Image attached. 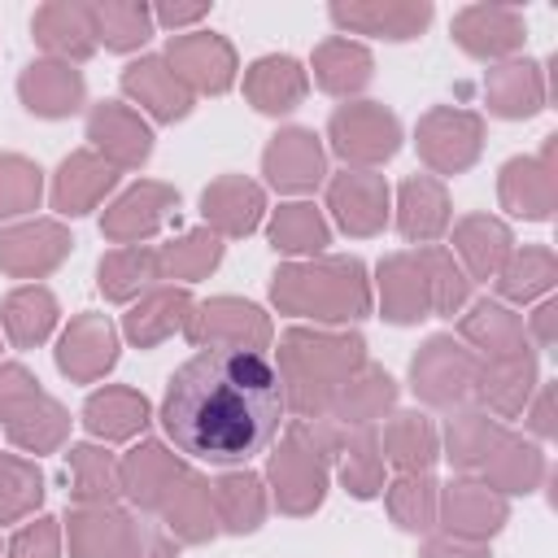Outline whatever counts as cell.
<instances>
[{
	"instance_id": "cell-17",
	"label": "cell",
	"mask_w": 558,
	"mask_h": 558,
	"mask_svg": "<svg viewBox=\"0 0 558 558\" xmlns=\"http://www.w3.org/2000/svg\"><path fill=\"white\" fill-rule=\"evenodd\" d=\"M87 140L92 153H100L118 174L140 170L153 157V126L122 100H100L87 113Z\"/></svg>"
},
{
	"instance_id": "cell-59",
	"label": "cell",
	"mask_w": 558,
	"mask_h": 558,
	"mask_svg": "<svg viewBox=\"0 0 558 558\" xmlns=\"http://www.w3.org/2000/svg\"><path fill=\"white\" fill-rule=\"evenodd\" d=\"M418 558H493L488 554V545H480V541H458V536H432L423 549H418Z\"/></svg>"
},
{
	"instance_id": "cell-23",
	"label": "cell",
	"mask_w": 558,
	"mask_h": 558,
	"mask_svg": "<svg viewBox=\"0 0 558 558\" xmlns=\"http://www.w3.org/2000/svg\"><path fill=\"white\" fill-rule=\"evenodd\" d=\"M17 96L35 118H70L87 100V83L70 61L39 57L17 74Z\"/></svg>"
},
{
	"instance_id": "cell-63",
	"label": "cell",
	"mask_w": 558,
	"mask_h": 558,
	"mask_svg": "<svg viewBox=\"0 0 558 558\" xmlns=\"http://www.w3.org/2000/svg\"><path fill=\"white\" fill-rule=\"evenodd\" d=\"M0 558H4V545H0Z\"/></svg>"
},
{
	"instance_id": "cell-51",
	"label": "cell",
	"mask_w": 558,
	"mask_h": 558,
	"mask_svg": "<svg viewBox=\"0 0 558 558\" xmlns=\"http://www.w3.org/2000/svg\"><path fill=\"white\" fill-rule=\"evenodd\" d=\"M384 501L397 527L405 532H432L436 527V501H440V484L432 480V471H414V475H397L392 484H384Z\"/></svg>"
},
{
	"instance_id": "cell-1",
	"label": "cell",
	"mask_w": 558,
	"mask_h": 558,
	"mask_svg": "<svg viewBox=\"0 0 558 558\" xmlns=\"http://www.w3.org/2000/svg\"><path fill=\"white\" fill-rule=\"evenodd\" d=\"M283 410V384L266 353L201 349L170 375L157 418L179 453L244 466L279 436Z\"/></svg>"
},
{
	"instance_id": "cell-53",
	"label": "cell",
	"mask_w": 558,
	"mask_h": 558,
	"mask_svg": "<svg viewBox=\"0 0 558 558\" xmlns=\"http://www.w3.org/2000/svg\"><path fill=\"white\" fill-rule=\"evenodd\" d=\"M44 501V471L22 453H0V523L35 514Z\"/></svg>"
},
{
	"instance_id": "cell-52",
	"label": "cell",
	"mask_w": 558,
	"mask_h": 558,
	"mask_svg": "<svg viewBox=\"0 0 558 558\" xmlns=\"http://www.w3.org/2000/svg\"><path fill=\"white\" fill-rule=\"evenodd\" d=\"M384 449H379V427H353L344 449H340V484L353 497H379L384 493Z\"/></svg>"
},
{
	"instance_id": "cell-37",
	"label": "cell",
	"mask_w": 558,
	"mask_h": 558,
	"mask_svg": "<svg viewBox=\"0 0 558 558\" xmlns=\"http://www.w3.org/2000/svg\"><path fill=\"white\" fill-rule=\"evenodd\" d=\"M379 449H384V462L397 475L432 471L436 458H440V432H436V423L427 414L401 410V414H388V423L379 432Z\"/></svg>"
},
{
	"instance_id": "cell-44",
	"label": "cell",
	"mask_w": 558,
	"mask_h": 558,
	"mask_svg": "<svg viewBox=\"0 0 558 558\" xmlns=\"http://www.w3.org/2000/svg\"><path fill=\"white\" fill-rule=\"evenodd\" d=\"M266 240L275 253H292V257H318L331 244V227L323 218L318 205L310 201H288L270 214L266 222Z\"/></svg>"
},
{
	"instance_id": "cell-12",
	"label": "cell",
	"mask_w": 558,
	"mask_h": 558,
	"mask_svg": "<svg viewBox=\"0 0 558 558\" xmlns=\"http://www.w3.org/2000/svg\"><path fill=\"white\" fill-rule=\"evenodd\" d=\"M170 218H179V192H174L170 183L140 179V183H131L113 205H105L100 235L113 240L118 248H122V244H144V240H153Z\"/></svg>"
},
{
	"instance_id": "cell-21",
	"label": "cell",
	"mask_w": 558,
	"mask_h": 558,
	"mask_svg": "<svg viewBox=\"0 0 558 558\" xmlns=\"http://www.w3.org/2000/svg\"><path fill=\"white\" fill-rule=\"evenodd\" d=\"M375 288H379V318H388L397 327L432 318V288H427V270L418 262V248L388 253L375 266Z\"/></svg>"
},
{
	"instance_id": "cell-13",
	"label": "cell",
	"mask_w": 558,
	"mask_h": 558,
	"mask_svg": "<svg viewBox=\"0 0 558 558\" xmlns=\"http://www.w3.org/2000/svg\"><path fill=\"white\" fill-rule=\"evenodd\" d=\"M262 174L275 192L305 196L327 179V148L310 126H283L262 153Z\"/></svg>"
},
{
	"instance_id": "cell-45",
	"label": "cell",
	"mask_w": 558,
	"mask_h": 558,
	"mask_svg": "<svg viewBox=\"0 0 558 558\" xmlns=\"http://www.w3.org/2000/svg\"><path fill=\"white\" fill-rule=\"evenodd\" d=\"M161 270H157V248L148 244H122L109 248L96 266V283L105 292V301H135L148 288H157Z\"/></svg>"
},
{
	"instance_id": "cell-46",
	"label": "cell",
	"mask_w": 558,
	"mask_h": 558,
	"mask_svg": "<svg viewBox=\"0 0 558 558\" xmlns=\"http://www.w3.org/2000/svg\"><path fill=\"white\" fill-rule=\"evenodd\" d=\"M87 17H92V35H96V48L105 44L109 52H135L153 39V9L140 4V0H96L87 4Z\"/></svg>"
},
{
	"instance_id": "cell-8",
	"label": "cell",
	"mask_w": 558,
	"mask_h": 558,
	"mask_svg": "<svg viewBox=\"0 0 558 558\" xmlns=\"http://www.w3.org/2000/svg\"><path fill=\"white\" fill-rule=\"evenodd\" d=\"M414 148L423 166L436 174H462L484 153V118L458 105H432L414 126Z\"/></svg>"
},
{
	"instance_id": "cell-40",
	"label": "cell",
	"mask_w": 558,
	"mask_h": 558,
	"mask_svg": "<svg viewBox=\"0 0 558 558\" xmlns=\"http://www.w3.org/2000/svg\"><path fill=\"white\" fill-rule=\"evenodd\" d=\"M57 318H61V305H57V296L44 283H22L0 305V327H4V336H9L13 349L44 344L57 331Z\"/></svg>"
},
{
	"instance_id": "cell-7",
	"label": "cell",
	"mask_w": 558,
	"mask_h": 558,
	"mask_svg": "<svg viewBox=\"0 0 558 558\" xmlns=\"http://www.w3.org/2000/svg\"><path fill=\"white\" fill-rule=\"evenodd\" d=\"M187 344L196 349H248V353H266L275 340L270 314L244 296H209L196 301L187 323H183Z\"/></svg>"
},
{
	"instance_id": "cell-3",
	"label": "cell",
	"mask_w": 558,
	"mask_h": 558,
	"mask_svg": "<svg viewBox=\"0 0 558 558\" xmlns=\"http://www.w3.org/2000/svg\"><path fill=\"white\" fill-rule=\"evenodd\" d=\"M270 301L279 305V314L314 318L323 327L357 323L375 305L366 266L357 257H331V253L279 266L270 275Z\"/></svg>"
},
{
	"instance_id": "cell-43",
	"label": "cell",
	"mask_w": 558,
	"mask_h": 558,
	"mask_svg": "<svg viewBox=\"0 0 558 558\" xmlns=\"http://www.w3.org/2000/svg\"><path fill=\"white\" fill-rule=\"evenodd\" d=\"M462 344H471L480 357H506L527 349L523 318L501 301H475L471 314H462Z\"/></svg>"
},
{
	"instance_id": "cell-11",
	"label": "cell",
	"mask_w": 558,
	"mask_h": 558,
	"mask_svg": "<svg viewBox=\"0 0 558 558\" xmlns=\"http://www.w3.org/2000/svg\"><path fill=\"white\" fill-rule=\"evenodd\" d=\"M558 135H545V148L536 157H510L497 174V201L506 214L545 222L558 205V166H554Z\"/></svg>"
},
{
	"instance_id": "cell-4",
	"label": "cell",
	"mask_w": 558,
	"mask_h": 558,
	"mask_svg": "<svg viewBox=\"0 0 558 558\" xmlns=\"http://www.w3.org/2000/svg\"><path fill=\"white\" fill-rule=\"evenodd\" d=\"M480 375V353L453 336H427L410 357V392L432 410L471 405Z\"/></svg>"
},
{
	"instance_id": "cell-19",
	"label": "cell",
	"mask_w": 558,
	"mask_h": 558,
	"mask_svg": "<svg viewBox=\"0 0 558 558\" xmlns=\"http://www.w3.org/2000/svg\"><path fill=\"white\" fill-rule=\"evenodd\" d=\"M536 384H541L536 349L527 344V349L506 353V357H480V375H475V397L471 401L501 423V418L523 414V405L532 401Z\"/></svg>"
},
{
	"instance_id": "cell-58",
	"label": "cell",
	"mask_w": 558,
	"mask_h": 558,
	"mask_svg": "<svg viewBox=\"0 0 558 558\" xmlns=\"http://www.w3.org/2000/svg\"><path fill=\"white\" fill-rule=\"evenodd\" d=\"M174 545H179V541H174L166 527H157V523H135V536H131V545H126L122 558H174V554H179Z\"/></svg>"
},
{
	"instance_id": "cell-24",
	"label": "cell",
	"mask_w": 558,
	"mask_h": 558,
	"mask_svg": "<svg viewBox=\"0 0 558 558\" xmlns=\"http://www.w3.org/2000/svg\"><path fill=\"white\" fill-rule=\"evenodd\" d=\"M113 187H118V170H113L100 153L78 148V153H70V157L57 166V174H52V209H57L61 218H83V214H92Z\"/></svg>"
},
{
	"instance_id": "cell-35",
	"label": "cell",
	"mask_w": 558,
	"mask_h": 558,
	"mask_svg": "<svg viewBox=\"0 0 558 558\" xmlns=\"http://www.w3.org/2000/svg\"><path fill=\"white\" fill-rule=\"evenodd\" d=\"M449 253H458L466 279H484L488 283V279H497V270L514 253V231L493 214H466L453 227V248Z\"/></svg>"
},
{
	"instance_id": "cell-26",
	"label": "cell",
	"mask_w": 558,
	"mask_h": 558,
	"mask_svg": "<svg viewBox=\"0 0 558 558\" xmlns=\"http://www.w3.org/2000/svg\"><path fill=\"white\" fill-rule=\"evenodd\" d=\"M179 471V453H170L161 440H140L118 458V493L140 510H157Z\"/></svg>"
},
{
	"instance_id": "cell-28",
	"label": "cell",
	"mask_w": 558,
	"mask_h": 558,
	"mask_svg": "<svg viewBox=\"0 0 558 558\" xmlns=\"http://www.w3.org/2000/svg\"><path fill=\"white\" fill-rule=\"evenodd\" d=\"M549 475V458L536 440H523L514 432H501V440L488 449V458L480 462L475 480H484L493 493L514 497V493H536Z\"/></svg>"
},
{
	"instance_id": "cell-55",
	"label": "cell",
	"mask_w": 558,
	"mask_h": 558,
	"mask_svg": "<svg viewBox=\"0 0 558 558\" xmlns=\"http://www.w3.org/2000/svg\"><path fill=\"white\" fill-rule=\"evenodd\" d=\"M44 170L22 153H0V218H22L39 209Z\"/></svg>"
},
{
	"instance_id": "cell-9",
	"label": "cell",
	"mask_w": 558,
	"mask_h": 558,
	"mask_svg": "<svg viewBox=\"0 0 558 558\" xmlns=\"http://www.w3.org/2000/svg\"><path fill=\"white\" fill-rule=\"evenodd\" d=\"M506 523H510V501H506L501 493H493L484 480L458 475V480H449V484L440 488L436 527H440L445 536L488 545Z\"/></svg>"
},
{
	"instance_id": "cell-33",
	"label": "cell",
	"mask_w": 558,
	"mask_h": 558,
	"mask_svg": "<svg viewBox=\"0 0 558 558\" xmlns=\"http://www.w3.org/2000/svg\"><path fill=\"white\" fill-rule=\"evenodd\" d=\"M310 92V74L296 57L288 52H270V57H257L248 70H244V100L257 109V113H292Z\"/></svg>"
},
{
	"instance_id": "cell-34",
	"label": "cell",
	"mask_w": 558,
	"mask_h": 558,
	"mask_svg": "<svg viewBox=\"0 0 558 558\" xmlns=\"http://www.w3.org/2000/svg\"><path fill=\"white\" fill-rule=\"evenodd\" d=\"M453 214H449V192L440 179L432 174H410L401 187H397V231L410 240V244H436L445 231H449Z\"/></svg>"
},
{
	"instance_id": "cell-42",
	"label": "cell",
	"mask_w": 558,
	"mask_h": 558,
	"mask_svg": "<svg viewBox=\"0 0 558 558\" xmlns=\"http://www.w3.org/2000/svg\"><path fill=\"white\" fill-rule=\"evenodd\" d=\"M501 423L493 414H484L480 405H458L449 410V423H445V436H440V458H449L462 475H475L480 462L488 458V449L501 440Z\"/></svg>"
},
{
	"instance_id": "cell-22",
	"label": "cell",
	"mask_w": 558,
	"mask_h": 558,
	"mask_svg": "<svg viewBox=\"0 0 558 558\" xmlns=\"http://www.w3.org/2000/svg\"><path fill=\"white\" fill-rule=\"evenodd\" d=\"M201 218L218 240L253 235L266 218V192L244 174H218L201 192Z\"/></svg>"
},
{
	"instance_id": "cell-15",
	"label": "cell",
	"mask_w": 558,
	"mask_h": 558,
	"mask_svg": "<svg viewBox=\"0 0 558 558\" xmlns=\"http://www.w3.org/2000/svg\"><path fill=\"white\" fill-rule=\"evenodd\" d=\"M74 240L57 218H31L0 231V270L13 279H44L70 257Z\"/></svg>"
},
{
	"instance_id": "cell-49",
	"label": "cell",
	"mask_w": 558,
	"mask_h": 558,
	"mask_svg": "<svg viewBox=\"0 0 558 558\" xmlns=\"http://www.w3.org/2000/svg\"><path fill=\"white\" fill-rule=\"evenodd\" d=\"M558 279V257L549 244H523L506 257V266L497 270V292L501 301H514V305H527L536 296H545Z\"/></svg>"
},
{
	"instance_id": "cell-36",
	"label": "cell",
	"mask_w": 558,
	"mask_h": 558,
	"mask_svg": "<svg viewBox=\"0 0 558 558\" xmlns=\"http://www.w3.org/2000/svg\"><path fill=\"white\" fill-rule=\"evenodd\" d=\"M153 418V405L144 392L126 388V384H105L96 388L87 401H83V427L96 436V440H131L148 427Z\"/></svg>"
},
{
	"instance_id": "cell-6",
	"label": "cell",
	"mask_w": 558,
	"mask_h": 558,
	"mask_svg": "<svg viewBox=\"0 0 558 558\" xmlns=\"http://www.w3.org/2000/svg\"><path fill=\"white\" fill-rule=\"evenodd\" d=\"M266 488L275 497V506L292 519H305L323 506L327 497V458L288 423L270 462H266Z\"/></svg>"
},
{
	"instance_id": "cell-62",
	"label": "cell",
	"mask_w": 558,
	"mask_h": 558,
	"mask_svg": "<svg viewBox=\"0 0 558 558\" xmlns=\"http://www.w3.org/2000/svg\"><path fill=\"white\" fill-rule=\"evenodd\" d=\"M201 17H209V4H157V9H153V22L166 26V31H174V35H183V31L196 26Z\"/></svg>"
},
{
	"instance_id": "cell-10",
	"label": "cell",
	"mask_w": 558,
	"mask_h": 558,
	"mask_svg": "<svg viewBox=\"0 0 558 558\" xmlns=\"http://www.w3.org/2000/svg\"><path fill=\"white\" fill-rule=\"evenodd\" d=\"M166 65L174 70V78L192 92V96H222L231 83H235V48L214 35V31H183V35H170L166 44Z\"/></svg>"
},
{
	"instance_id": "cell-20",
	"label": "cell",
	"mask_w": 558,
	"mask_h": 558,
	"mask_svg": "<svg viewBox=\"0 0 558 558\" xmlns=\"http://www.w3.org/2000/svg\"><path fill=\"white\" fill-rule=\"evenodd\" d=\"M327 17L349 35H375V39H418L432 22L427 0H336Z\"/></svg>"
},
{
	"instance_id": "cell-57",
	"label": "cell",
	"mask_w": 558,
	"mask_h": 558,
	"mask_svg": "<svg viewBox=\"0 0 558 558\" xmlns=\"http://www.w3.org/2000/svg\"><path fill=\"white\" fill-rule=\"evenodd\" d=\"M44 388H39V379L22 366V362H4L0 366V427L26 405V401H35Z\"/></svg>"
},
{
	"instance_id": "cell-14",
	"label": "cell",
	"mask_w": 558,
	"mask_h": 558,
	"mask_svg": "<svg viewBox=\"0 0 558 558\" xmlns=\"http://www.w3.org/2000/svg\"><path fill=\"white\" fill-rule=\"evenodd\" d=\"M118 366V327L109 314H74L57 340V371L74 384H96Z\"/></svg>"
},
{
	"instance_id": "cell-25",
	"label": "cell",
	"mask_w": 558,
	"mask_h": 558,
	"mask_svg": "<svg viewBox=\"0 0 558 558\" xmlns=\"http://www.w3.org/2000/svg\"><path fill=\"white\" fill-rule=\"evenodd\" d=\"M135 536V519L118 501L74 506L65 514V545L70 558H122Z\"/></svg>"
},
{
	"instance_id": "cell-29",
	"label": "cell",
	"mask_w": 558,
	"mask_h": 558,
	"mask_svg": "<svg viewBox=\"0 0 558 558\" xmlns=\"http://www.w3.org/2000/svg\"><path fill=\"white\" fill-rule=\"evenodd\" d=\"M161 527L183 541V545H205L218 536V519H214V497H209V480L196 475L192 466L179 471V480L170 484V493L157 506Z\"/></svg>"
},
{
	"instance_id": "cell-2",
	"label": "cell",
	"mask_w": 558,
	"mask_h": 558,
	"mask_svg": "<svg viewBox=\"0 0 558 558\" xmlns=\"http://www.w3.org/2000/svg\"><path fill=\"white\" fill-rule=\"evenodd\" d=\"M366 362V340L357 331H323V327H288L279 336V384L283 401L296 418H318L331 410L344 379Z\"/></svg>"
},
{
	"instance_id": "cell-48",
	"label": "cell",
	"mask_w": 558,
	"mask_h": 558,
	"mask_svg": "<svg viewBox=\"0 0 558 558\" xmlns=\"http://www.w3.org/2000/svg\"><path fill=\"white\" fill-rule=\"evenodd\" d=\"M222 248H227V244H222L209 227H192V231H183L179 240H170V244L157 248V270H161V279L187 288V283H196V279H205V275L218 270Z\"/></svg>"
},
{
	"instance_id": "cell-50",
	"label": "cell",
	"mask_w": 558,
	"mask_h": 558,
	"mask_svg": "<svg viewBox=\"0 0 558 558\" xmlns=\"http://www.w3.org/2000/svg\"><path fill=\"white\" fill-rule=\"evenodd\" d=\"M65 462H70V497H74V506H100V501L118 497V458L105 445H96V440L70 445Z\"/></svg>"
},
{
	"instance_id": "cell-61",
	"label": "cell",
	"mask_w": 558,
	"mask_h": 558,
	"mask_svg": "<svg viewBox=\"0 0 558 558\" xmlns=\"http://www.w3.org/2000/svg\"><path fill=\"white\" fill-rule=\"evenodd\" d=\"M523 414H527V427H532L541 440H549V436H554V388H549V384H536V392H532V401L523 405Z\"/></svg>"
},
{
	"instance_id": "cell-27",
	"label": "cell",
	"mask_w": 558,
	"mask_h": 558,
	"mask_svg": "<svg viewBox=\"0 0 558 558\" xmlns=\"http://www.w3.org/2000/svg\"><path fill=\"white\" fill-rule=\"evenodd\" d=\"M545 100H549V87H545V70L536 65V61H519V57H510V61H497L488 74H484V105H488V113H497V118H510V122H519V118H536L541 109H545Z\"/></svg>"
},
{
	"instance_id": "cell-16",
	"label": "cell",
	"mask_w": 558,
	"mask_h": 558,
	"mask_svg": "<svg viewBox=\"0 0 558 558\" xmlns=\"http://www.w3.org/2000/svg\"><path fill=\"white\" fill-rule=\"evenodd\" d=\"M449 31L453 44L475 61H510L527 39V22L510 4H466L453 13Z\"/></svg>"
},
{
	"instance_id": "cell-32",
	"label": "cell",
	"mask_w": 558,
	"mask_h": 558,
	"mask_svg": "<svg viewBox=\"0 0 558 558\" xmlns=\"http://www.w3.org/2000/svg\"><path fill=\"white\" fill-rule=\"evenodd\" d=\"M122 92L157 122H179L192 113V92L174 78V70L166 65V57H140L122 70Z\"/></svg>"
},
{
	"instance_id": "cell-30",
	"label": "cell",
	"mask_w": 558,
	"mask_h": 558,
	"mask_svg": "<svg viewBox=\"0 0 558 558\" xmlns=\"http://www.w3.org/2000/svg\"><path fill=\"white\" fill-rule=\"evenodd\" d=\"M192 292L179 288V283H157L148 288L122 318V336L135 344V349H157L166 344L174 331H183L187 314H192Z\"/></svg>"
},
{
	"instance_id": "cell-54",
	"label": "cell",
	"mask_w": 558,
	"mask_h": 558,
	"mask_svg": "<svg viewBox=\"0 0 558 558\" xmlns=\"http://www.w3.org/2000/svg\"><path fill=\"white\" fill-rule=\"evenodd\" d=\"M418 262L427 270V288H432V314L453 318L471 301V279L462 275V266L453 262V253L440 248V244H423L418 248Z\"/></svg>"
},
{
	"instance_id": "cell-41",
	"label": "cell",
	"mask_w": 558,
	"mask_h": 558,
	"mask_svg": "<svg viewBox=\"0 0 558 558\" xmlns=\"http://www.w3.org/2000/svg\"><path fill=\"white\" fill-rule=\"evenodd\" d=\"M310 70H314V83L327 92V96H357L371 74H375V57L357 44V39H344V35H331L314 48L310 57Z\"/></svg>"
},
{
	"instance_id": "cell-5",
	"label": "cell",
	"mask_w": 558,
	"mask_h": 558,
	"mask_svg": "<svg viewBox=\"0 0 558 558\" xmlns=\"http://www.w3.org/2000/svg\"><path fill=\"white\" fill-rule=\"evenodd\" d=\"M327 144L344 170H375L401 148V122L379 100H349L331 113Z\"/></svg>"
},
{
	"instance_id": "cell-47",
	"label": "cell",
	"mask_w": 558,
	"mask_h": 558,
	"mask_svg": "<svg viewBox=\"0 0 558 558\" xmlns=\"http://www.w3.org/2000/svg\"><path fill=\"white\" fill-rule=\"evenodd\" d=\"M4 436H9V445L26 449V453H52V449H61L65 436H70V410H65L57 397L39 392L35 401H26V405L4 423Z\"/></svg>"
},
{
	"instance_id": "cell-56",
	"label": "cell",
	"mask_w": 558,
	"mask_h": 558,
	"mask_svg": "<svg viewBox=\"0 0 558 558\" xmlns=\"http://www.w3.org/2000/svg\"><path fill=\"white\" fill-rule=\"evenodd\" d=\"M4 558H61V519L39 514L35 523H26L4 545Z\"/></svg>"
},
{
	"instance_id": "cell-31",
	"label": "cell",
	"mask_w": 558,
	"mask_h": 558,
	"mask_svg": "<svg viewBox=\"0 0 558 558\" xmlns=\"http://www.w3.org/2000/svg\"><path fill=\"white\" fill-rule=\"evenodd\" d=\"M31 31H35V44L52 57V61H87L96 52V35H92V17H87V4L78 0H48L35 9L31 17Z\"/></svg>"
},
{
	"instance_id": "cell-18",
	"label": "cell",
	"mask_w": 558,
	"mask_h": 558,
	"mask_svg": "<svg viewBox=\"0 0 558 558\" xmlns=\"http://www.w3.org/2000/svg\"><path fill=\"white\" fill-rule=\"evenodd\" d=\"M327 209L344 235H379L388 227V183L375 170H340L327 183Z\"/></svg>"
},
{
	"instance_id": "cell-38",
	"label": "cell",
	"mask_w": 558,
	"mask_h": 558,
	"mask_svg": "<svg viewBox=\"0 0 558 558\" xmlns=\"http://www.w3.org/2000/svg\"><path fill=\"white\" fill-rule=\"evenodd\" d=\"M392 405H397V379H392L384 366L362 362V366L344 379V388L336 392V401H331L327 414H331L336 423H344V427H375Z\"/></svg>"
},
{
	"instance_id": "cell-60",
	"label": "cell",
	"mask_w": 558,
	"mask_h": 558,
	"mask_svg": "<svg viewBox=\"0 0 558 558\" xmlns=\"http://www.w3.org/2000/svg\"><path fill=\"white\" fill-rule=\"evenodd\" d=\"M554 323H558V301H541L532 314H527V323H523V331H527V344H536V349H554Z\"/></svg>"
},
{
	"instance_id": "cell-39",
	"label": "cell",
	"mask_w": 558,
	"mask_h": 558,
	"mask_svg": "<svg viewBox=\"0 0 558 558\" xmlns=\"http://www.w3.org/2000/svg\"><path fill=\"white\" fill-rule=\"evenodd\" d=\"M209 497H214V519L222 532L231 536H248L262 527L266 510H270V497H266V480L253 475V471H222L214 484H209Z\"/></svg>"
}]
</instances>
